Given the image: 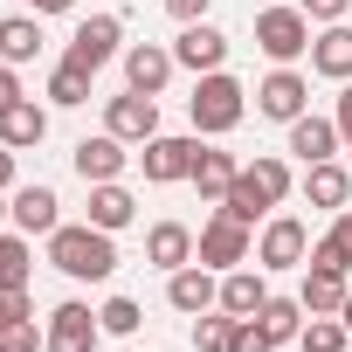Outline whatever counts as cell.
Masks as SVG:
<instances>
[{"label":"cell","mask_w":352,"mask_h":352,"mask_svg":"<svg viewBox=\"0 0 352 352\" xmlns=\"http://www.w3.org/2000/svg\"><path fill=\"white\" fill-rule=\"evenodd\" d=\"M297 304H304V318H338V304H345V276H338V270H311L304 290H297Z\"/></svg>","instance_id":"cell-23"},{"label":"cell","mask_w":352,"mask_h":352,"mask_svg":"<svg viewBox=\"0 0 352 352\" xmlns=\"http://www.w3.org/2000/svg\"><path fill=\"white\" fill-rule=\"evenodd\" d=\"M304 104H311V83H304L290 63H283L276 76H263V83H256V111H263V118H276V124H297V118H304Z\"/></svg>","instance_id":"cell-7"},{"label":"cell","mask_w":352,"mask_h":352,"mask_svg":"<svg viewBox=\"0 0 352 352\" xmlns=\"http://www.w3.org/2000/svg\"><path fill=\"white\" fill-rule=\"evenodd\" d=\"M290 152H297L304 166L331 159V152H338V124H331V118H311V111H304V118L290 124Z\"/></svg>","instance_id":"cell-21"},{"label":"cell","mask_w":352,"mask_h":352,"mask_svg":"<svg viewBox=\"0 0 352 352\" xmlns=\"http://www.w3.org/2000/svg\"><path fill=\"white\" fill-rule=\"evenodd\" d=\"M283 194H290V166L283 159H256V166H242L235 173V187H228V214L235 221H249L256 228V214H270V208H283Z\"/></svg>","instance_id":"cell-3"},{"label":"cell","mask_w":352,"mask_h":352,"mask_svg":"<svg viewBox=\"0 0 352 352\" xmlns=\"http://www.w3.org/2000/svg\"><path fill=\"white\" fill-rule=\"evenodd\" d=\"M8 104H21V76H14V63H0V111Z\"/></svg>","instance_id":"cell-38"},{"label":"cell","mask_w":352,"mask_h":352,"mask_svg":"<svg viewBox=\"0 0 352 352\" xmlns=\"http://www.w3.org/2000/svg\"><path fill=\"white\" fill-rule=\"evenodd\" d=\"M21 318H35L28 290H0V331H8V324H21Z\"/></svg>","instance_id":"cell-35"},{"label":"cell","mask_w":352,"mask_h":352,"mask_svg":"<svg viewBox=\"0 0 352 352\" xmlns=\"http://www.w3.org/2000/svg\"><path fill=\"white\" fill-rule=\"evenodd\" d=\"M131 214H138V201H131L118 180L90 187V221H97V228H111V235H118V228H131Z\"/></svg>","instance_id":"cell-27"},{"label":"cell","mask_w":352,"mask_h":352,"mask_svg":"<svg viewBox=\"0 0 352 352\" xmlns=\"http://www.w3.org/2000/svg\"><path fill=\"white\" fill-rule=\"evenodd\" d=\"M331 235H338V242L352 249V208H338V228H331Z\"/></svg>","instance_id":"cell-42"},{"label":"cell","mask_w":352,"mask_h":352,"mask_svg":"<svg viewBox=\"0 0 352 352\" xmlns=\"http://www.w3.org/2000/svg\"><path fill=\"white\" fill-rule=\"evenodd\" d=\"M14 221H21V235H56L63 228V201H56V187H14Z\"/></svg>","instance_id":"cell-16"},{"label":"cell","mask_w":352,"mask_h":352,"mask_svg":"<svg viewBox=\"0 0 352 352\" xmlns=\"http://www.w3.org/2000/svg\"><path fill=\"white\" fill-rule=\"evenodd\" d=\"M235 352H270V345H263V331H256V318H242V324H235Z\"/></svg>","instance_id":"cell-37"},{"label":"cell","mask_w":352,"mask_h":352,"mask_svg":"<svg viewBox=\"0 0 352 352\" xmlns=\"http://www.w3.org/2000/svg\"><path fill=\"white\" fill-rule=\"evenodd\" d=\"M331 124H338V138H352V83L338 90V111H331Z\"/></svg>","instance_id":"cell-39"},{"label":"cell","mask_w":352,"mask_h":352,"mask_svg":"<svg viewBox=\"0 0 352 352\" xmlns=\"http://www.w3.org/2000/svg\"><path fill=\"white\" fill-rule=\"evenodd\" d=\"M304 201H311V208H331V214H338V208L352 201V173H345V166H331V159L304 166Z\"/></svg>","instance_id":"cell-20"},{"label":"cell","mask_w":352,"mask_h":352,"mask_svg":"<svg viewBox=\"0 0 352 352\" xmlns=\"http://www.w3.org/2000/svg\"><path fill=\"white\" fill-rule=\"evenodd\" d=\"M97 318H104V331H118V338H131V331H138V318H145V311H138V304H131V297H111V304H104V311H97Z\"/></svg>","instance_id":"cell-34"},{"label":"cell","mask_w":352,"mask_h":352,"mask_svg":"<svg viewBox=\"0 0 352 352\" xmlns=\"http://www.w3.org/2000/svg\"><path fill=\"white\" fill-rule=\"evenodd\" d=\"M0 352H49V331H35V318H21L0 331Z\"/></svg>","instance_id":"cell-33"},{"label":"cell","mask_w":352,"mask_h":352,"mask_svg":"<svg viewBox=\"0 0 352 352\" xmlns=\"http://www.w3.org/2000/svg\"><path fill=\"white\" fill-rule=\"evenodd\" d=\"M166 304H173V311H187V318H201L208 304H221V283H214V270H208V263L173 270V283H166Z\"/></svg>","instance_id":"cell-13"},{"label":"cell","mask_w":352,"mask_h":352,"mask_svg":"<svg viewBox=\"0 0 352 352\" xmlns=\"http://www.w3.org/2000/svg\"><path fill=\"white\" fill-rule=\"evenodd\" d=\"M311 256V228L297 221V214H276L270 228H263V242H256V263L263 270H297Z\"/></svg>","instance_id":"cell-9"},{"label":"cell","mask_w":352,"mask_h":352,"mask_svg":"<svg viewBox=\"0 0 352 352\" xmlns=\"http://www.w3.org/2000/svg\"><path fill=\"white\" fill-rule=\"evenodd\" d=\"M297 8H304L311 21H345V8H352V0H297Z\"/></svg>","instance_id":"cell-36"},{"label":"cell","mask_w":352,"mask_h":352,"mask_svg":"<svg viewBox=\"0 0 352 352\" xmlns=\"http://www.w3.org/2000/svg\"><path fill=\"white\" fill-rule=\"evenodd\" d=\"M194 256H201L208 270H242V263H249V221H235L228 208H214V221L201 228Z\"/></svg>","instance_id":"cell-5"},{"label":"cell","mask_w":352,"mask_h":352,"mask_svg":"<svg viewBox=\"0 0 352 352\" xmlns=\"http://www.w3.org/2000/svg\"><path fill=\"white\" fill-rule=\"evenodd\" d=\"M49 263L63 270V276H76V283H104L111 270H118V249H111V228H97V221H83V228H56L49 235Z\"/></svg>","instance_id":"cell-1"},{"label":"cell","mask_w":352,"mask_h":352,"mask_svg":"<svg viewBox=\"0 0 352 352\" xmlns=\"http://www.w3.org/2000/svg\"><path fill=\"white\" fill-rule=\"evenodd\" d=\"M69 159H76V173H83L90 187H104V180H118V173H124V159H131V152H124V138H118V131H104V138H83Z\"/></svg>","instance_id":"cell-15"},{"label":"cell","mask_w":352,"mask_h":352,"mask_svg":"<svg viewBox=\"0 0 352 352\" xmlns=\"http://www.w3.org/2000/svg\"><path fill=\"white\" fill-rule=\"evenodd\" d=\"M338 324H345V331H352V290H345V304H338Z\"/></svg>","instance_id":"cell-44"},{"label":"cell","mask_w":352,"mask_h":352,"mask_svg":"<svg viewBox=\"0 0 352 352\" xmlns=\"http://www.w3.org/2000/svg\"><path fill=\"white\" fill-rule=\"evenodd\" d=\"M304 263H311V270H338V276H345V270H352V249H345V242H338V235H318V242H311V256H304Z\"/></svg>","instance_id":"cell-31"},{"label":"cell","mask_w":352,"mask_h":352,"mask_svg":"<svg viewBox=\"0 0 352 352\" xmlns=\"http://www.w3.org/2000/svg\"><path fill=\"white\" fill-rule=\"evenodd\" d=\"M173 63L194 69V76H208V69H221V63H228V35H221V28H208V21H187V28H180V42H173Z\"/></svg>","instance_id":"cell-12"},{"label":"cell","mask_w":352,"mask_h":352,"mask_svg":"<svg viewBox=\"0 0 352 352\" xmlns=\"http://www.w3.org/2000/svg\"><path fill=\"white\" fill-rule=\"evenodd\" d=\"M14 187V145H0V194Z\"/></svg>","instance_id":"cell-41"},{"label":"cell","mask_w":352,"mask_h":352,"mask_svg":"<svg viewBox=\"0 0 352 352\" xmlns=\"http://www.w3.org/2000/svg\"><path fill=\"white\" fill-rule=\"evenodd\" d=\"M49 97H56V104H63V111H76V104H90V76H83V69H69V63H63V69H56V76H49Z\"/></svg>","instance_id":"cell-29"},{"label":"cell","mask_w":352,"mask_h":352,"mask_svg":"<svg viewBox=\"0 0 352 352\" xmlns=\"http://www.w3.org/2000/svg\"><path fill=\"white\" fill-rule=\"evenodd\" d=\"M256 49H263L270 63L311 56V14H304V8H263V14H256Z\"/></svg>","instance_id":"cell-4"},{"label":"cell","mask_w":352,"mask_h":352,"mask_svg":"<svg viewBox=\"0 0 352 352\" xmlns=\"http://www.w3.org/2000/svg\"><path fill=\"white\" fill-rule=\"evenodd\" d=\"M42 56V21H28V14H8L0 21V63H35Z\"/></svg>","instance_id":"cell-26"},{"label":"cell","mask_w":352,"mask_h":352,"mask_svg":"<svg viewBox=\"0 0 352 352\" xmlns=\"http://www.w3.org/2000/svg\"><path fill=\"white\" fill-rule=\"evenodd\" d=\"M235 152H208L201 145V159H194V187H201V201H228V187H235Z\"/></svg>","instance_id":"cell-25"},{"label":"cell","mask_w":352,"mask_h":352,"mask_svg":"<svg viewBox=\"0 0 352 352\" xmlns=\"http://www.w3.org/2000/svg\"><path fill=\"white\" fill-rule=\"evenodd\" d=\"M297 338H304V352H345V324H331V318H311Z\"/></svg>","instance_id":"cell-32"},{"label":"cell","mask_w":352,"mask_h":352,"mask_svg":"<svg viewBox=\"0 0 352 352\" xmlns=\"http://www.w3.org/2000/svg\"><path fill=\"white\" fill-rule=\"evenodd\" d=\"M97 331H104V318L90 304H56L49 311V352H97Z\"/></svg>","instance_id":"cell-11"},{"label":"cell","mask_w":352,"mask_h":352,"mask_svg":"<svg viewBox=\"0 0 352 352\" xmlns=\"http://www.w3.org/2000/svg\"><path fill=\"white\" fill-rule=\"evenodd\" d=\"M235 324H242V318H228V311H221V318H201V324H194V345H201V352H235Z\"/></svg>","instance_id":"cell-30"},{"label":"cell","mask_w":352,"mask_h":352,"mask_svg":"<svg viewBox=\"0 0 352 352\" xmlns=\"http://www.w3.org/2000/svg\"><path fill=\"white\" fill-rule=\"evenodd\" d=\"M173 69H180V63H173V49H159V42H131L124 49V83L145 90V97H159Z\"/></svg>","instance_id":"cell-14"},{"label":"cell","mask_w":352,"mask_h":352,"mask_svg":"<svg viewBox=\"0 0 352 352\" xmlns=\"http://www.w3.org/2000/svg\"><path fill=\"white\" fill-rule=\"evenodd\" d=\"M242 111H249V90H242L228 69H208V76L194 83V97H187V118H194V131H208V138L235 131Z\"/></svg>","instance_id":"cell-2"},{"label":"cell","mask_w":352,"mask_h":352,"mask_svg":"<svg viewBox=\"0 0 352 352\" xmlns=\"http://www.w3.org/2000/svg\"><path fill=\"white\" fill-rule=\"evenodd\" d=\"M256 331H263V345L276 352L283 338H297V331H304V304H297V297H270V304L256 311Z\"/></svg>","instance_id":"cell-24"},{"label":"cell","mask_w":352,"mask_h":352,"mask_svg":"<svg viewBox=\"0 0 352 352\" xmlns=\"http://www.w3.org/2000/svg\"><path fill=\"white\" fill-rule=\"evenodd\" d=\"M145 180H194V159H201V131L194 138H145Z\"/></svg>","instance_id":"cell-10"},{"label":"cell","mask_w":352,"mask_h":352,"mask_svg":"<svg viewBox=\"0 0 352 352\" xmlns=\"http://www.w3.org/2000/svg\"><path fill=\"white\" fill-rule=\"evenodd\" d=\"M76 0H35V14H69Z\"/></svg>","instance_id":"cell-43"},{"label":"cell","mask_w":352,"mask_h":352,"mask_svg":"<svg viewBox=\"0 0 352 352\" xmlns=\"http://www.w3.org/2000/svg\"><path fill=\"white\" fill-rule=\"evenodd\" d=\"M8 214H14V208H8V194H0V221H8Z\"/></svg>","instance_id":"cell-45"},{"label":"cell","mask_w":352,"mask_h":352,"mask_svg":"<svg viewBox=\"0 0 352 352\" xmlns=\"http://www.w3.org/2000/svg\"><path fill=\"white\" fill-rule=\"evenodd\" d=\"M28 263H35V249L21 235H0V290H28Z\"/></svg>","instance_id":"cell-28"},{"label":"cell","mask_w":352,"mask_h":352,"mask_svg":"<svg viewBox=\"0 0 352 352\" xmlns=\"http://www.w3.org/2000/svg\"><path fill=\"white\" fill-rule=\"evenodd\" d=\"M42 138H49V111H42L35 97H21V104H8V111H0V145L28 152V145H42Z\"/></svg>","instance_id":"cell-18"},{"label":"cell","mask_w":352,"mask_h":352,"mask_svg":"<svg viewBox=\"0 0 352 352\" xmlns=\"http://www.w3.org/2000/svg\"><path fill=\"white\" fill-rule=\"evenodd\" d=\"M104 131H118L124 145H145V138H159V97H145V90H124V97H111V111H104Z\"/></svg>","instance_id":"cell-8"},{"label":"cell","mask_w":352,"mask_h":352,"mask_svg":"<svg viewBox=\"0 0 352 352\" xmlns=\"http://www.w3.org/2000/svg\"><path fill=\"white\" fill-rule=\"evenodd\" d=\"M166 8H173V21L187 28V21H201V14H208V0H166Z\"/></svg>","instance_id":"cell-40"},{"label":"cell","mask_w":352,"mask_h":352,"mask_svg":"<svg viewBox=\"0 0 352 352\" xmlns=\"http://www.w3.org/2000/svg\"><path fill=\"white\" fill-rule=\"evenodd\" d=\"M145 263H159L166 276L187 270V263H194V228H187V221H159V228L145 235Z\"/></svg>","instance_id":"cell-17"},{"label":"cell","mask_w":352,"mask_h":352,"mask_svg":"<svg viewBox=\"0 0 352 352\" xmlns=\"http://www.w3.org/2000/svg\"><path fill=\"white\" fill-rule=\"evenodd\" d=\"M263 304H270V283H263L256 270H228V276H221V311H228V318H256Z\"/></svg>","instance_id":"cell-22"},{"label":"cell","mask_w":352,"mask_h":352,"mask_svg":"<svg viewBox=\"0 0 352 352\" xmlns=\"http://www.w3.org/2000/svg\"><path fill=\"white\" fill-rule=\"evenodd\" d=\"M311 69L331 76V83H352V28H345V21H331V28L311 42Z\"/></svg>","instance_id":"cell-19"},{"label":"cell","mask_w":352,"mask_h":352,"mask_svg":"<svg viewBox=\"0 0 352 352\" xmlns=\"http://www.w3.org/2000/svg\"><path fill=\"white\" fill-rule=\"evenodd\" d=\"M118 56V14H90V21H76V35H69V69H83V76H97L104 63Z\"/></svg>","instance_id":"cell-6"}]
</instances>
